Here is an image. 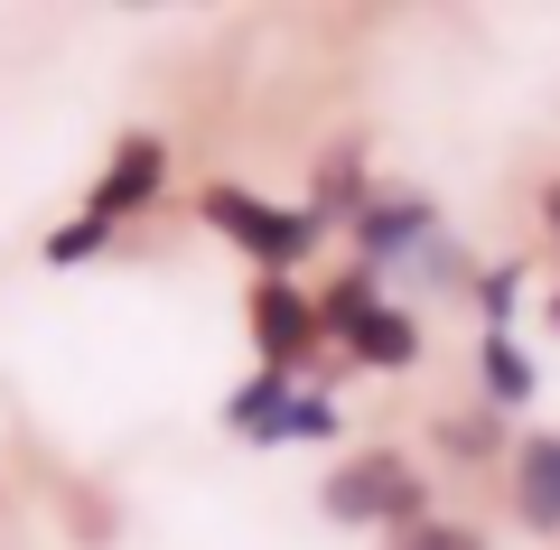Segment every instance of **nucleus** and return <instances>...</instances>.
Wrapping results in <instances>:
<instances>
[{
  "label": "nucleus",
  "mask_w": 560,
  "mask_h": 550,
  "mask_svg": "<svg viewBox=\"0 0 560 550\" xmlns=\"http://www.w3.org/2000/svg\"><path fill=\"white\" fill-rule=\"evenodd\" d=\"M327 523H364V531H411L420 523V476L401 457H355L327 476Z\"/></svg>",
  "instance_id": "obj_1"
},
{
  "label": "nucleus",
  "mask_w": 560,
  "mask_h": 550,
  "mask_svg": "<svg viewBox=\"0 0 560 550\" xmlns=\"http://www.w3.org/2000/svg\"><path fill=\"white\" fill-rule=\"evenodd\" d=\"M206 224H215L234 253L271 261V271H290V261L318 243V224H308V215H280V206H261L253 187H206Z\"/></svg>",
  "instance_id": "obj_2"
},
{
  "label": "nucleus",
  "mask_w": 560,
  "mask_h": 550,
  "mask_svg": "<svg viewBox=\"0 0 560 550\" xmlns=\"http://www.w3.org/2000/svg\"><path fill=\"white\" fill-rule=\"evenodd\" d=\"M318 317H327V336H346V346L364 354V364H411V354H420V327H411V308L374 299L364 280H337Z\"/></svg>",
  "instance_id": "obj_3"
},
{
  "label": "nucleus",
  "mask_w": 560,
  "mask_h": 550,
  "mask_svg": "<svg viewBox=\"0 0 560 550\" xmlns=\"http://www.w3.org/2000/svg\"><path fill=\"white\" fill-rule=\"evenodd\" d=\"M430 243H448V234H440V215L420 197H393V206H364L355 215V253L364 261H411V253H430Z\"/></svg>",
  "instance_id": "obj_4"
},
{
  "label": "nucleus",
  "mask_w": 560,
  "mask_h": 550,
  "mask_svg": "<svg viewBox=\"0 0 560 550\" xmlns=\"http://www.w3.org/2000/svg\"><path fill=\"white\" fill-rule=\"evenodd\" d=\"M253 327H261V346H271V374L290 364V354H308L327 336V317H318V299H300L290 280H261V299H253Z\"/></svg>",
  "instance_id": "obj_5"
},
{
  "label": "nucleus",
  "mask_w": 560,
  "mask_h": 550,
  "mask_svg": "<svg viewBox=\"0 0 560 550\" xmlns=\"http://www.w3.org/2000/svg\"><path fill=\"white\" fill-rule=\"evenodd\" d=\"M160 177H168V150H160V140H121L113 177L94 187V224H121L131 206H150V197H160Z\"/></svg>",
  "instance_id": "obj_6"
},
{
  "label": "nucleus",
  "mask_w": 560,
  "mask_h": 550,
  "mask_svg": "<svg viewBox=\"0 0 560 550\" xmlns=\"http://www.w3.org/2000/svg\"><path fill=\"white\" fill-rule=\"evenodd\" d=\"M514 504H523V523L560 531V438H533L514 457Z\"/></svg>",
  "instance_id": "obj_7"
},
{
  "label": "nucleus",
  "mask_w": 560,
  "mask_h": 550,
  "mask_svg": "<svg viewBox=\"0 0 560 550\" xmlns=\"http://www.w3.org/2000/svg\"><path fill=\"white\" fill-rule=\"evenodd\" d=\"M280 411H290V374H253L234 401H224V430H243V438H280Z\"/></svg>",
  "instance_id": "obj_8"
},
{
  "label": "nucleus",
  "mask_w": 560,
  "mask_h": 550,
  "mask_svg": "<svg viewBox=\"0 0 560 550\" xmlns=\"http://www.w3.org/2000/svg\"><path fill=\"white\" fill-rule=\"evenodd\" d=\"M486 393L495 401H533V364H523L504 336H486Z\"/></svg>",
  "instance_id": "obj_9"
},
{
  "label": "nucleus",
  "mask_w": 560,
  "mask_h": 550,
  "mask_svg": "<svg viewBox=\"0 0 560 550\" xmlns=\"http://www.w3.org/2000/svg\"><path fill=\"white\" fill-rule=\"evenodd\" d=\"M337 430V411H327L318 393H290V411H280V438H327Z\"/></svg>",
  "instance_id": "obj_10"
},
{
  "label": "nucleus",
  "mask_w": 560,
  "mask_h": 550,
  "mask_svg": "<svg viewBox=\"0 0 560 550\" xmlns=\"http://www.w3.org/2000/svg\"><path fill=\"white\" fill-rule=\"evenodd\" d=\"M393 550H486V541L458 523H411V531H393Z\"/></svg>",
  "instance_id": "obj_11"
},
{
  "label": "nucleus",
  "mask_w": 560,
  "mask_h": 550,
  "mask_svg": "<svg viewBox=\"0 0 560 550\" xmlns=\"http://www.w3.org/2000/svg\"><path fill=\"white\" fill-rule=\"evenodd\" d=\"M103 234H113V224H94V215H84V224H66V234L47 243V261H84V253H103Z\"/></svg>",
  "instance_id": "obj_12"
}]
</instances>
